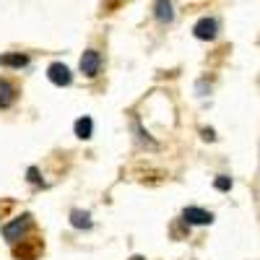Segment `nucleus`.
Returning a JSON list of instances; mask_svg holds the SVG:
<instances>
[{
  "instance_id": "1",
  "label": "nucleus",
  "mask_w": 260,
  "mask_h": 260,
  "mask_svg": "<svg viewBox=\"0 0 260 260\" xmlns=\"http://www.w3.org/2000/svg\"><path fill=\"white\" fill-rule=\"evenodd\" d=\"M29 226H31V216H18V219H13L11 224L3 226V234H6V240L16 242V240H21V237L26 234Z\"/></svg>"
},
{
  "instance_id": "2",
  "label": "nucleus",
  "mask_w": 260,
  "mask_h": 260,
  "mask_svg": "<svg viewBox=\"0 0 260 260\" xmlns=\"http://www.w3.org/2000/svg\"><path fill=\"white\" fill-rule=\"evenodd\" d=\"M182 219H185L187 224H195V226H206V224L213 221V213H211V211H203V208H198V206H187V208L182 211Z\"/></svg>"
},
{
  "instance_id": "3",
  "label": "nucleus",
  "mask_w": 260,
  "mask_h": 260,
  "mask_svg": "<svg viewBox=\"0 0 260 260\" xmlns=\"http://www.w3.org/2000/svg\"><path fill=\"white\" fill-rule=\"evenodd\" d=\"M99 65H102V57H99L96 50H86V52L81 55V73H83L86 78H94V76L99 73Z\"/></svg>"
},
{
  "instance_id": "4",
  "label": "nucleus",
  "mask_w": 260,
  "mask_h": 260,
  "mask_svg": "<svg viewBox=\"0 0 260 260\" xmlns=\"http://www.w3.org/2000/svg\"><path fill=\"white\" fill-rule=\"evenodd\" d=\"M47 78L55 83V86H68L73 81V73L68 71V65H62V62H52L50 68H47Z\"/></svg>"
},
{
  "instance_id": "5",
  "label": "nucleus",
  "mask_w": 260,
  "mask_h": 260,
  "mask_svg": "<svg viewBox=\"0 0 260 260\" xmlns=\"http://www.w3.org/2000/svg\"><path fill=\"white\" fill-rule=\"evenodd\" d=\"M216 21L213 18H201L198 24L192 26V34L198 37V39H203V42H211V39H216Z\"/></svg>"
},
{
  "instance_id": "6",
  "label": "nucleus",
  "mask_w": 260,
  "mask_h": 260,
  "mask_svg": "<svg viewBox=\"0 0 260 260\" xmlns=\"http://www.w3.org/2000/svg\"><path fill=\"white\" fill-rule=\"evenodd\" d=\"M13 102H16V89L6 78H0V110H8Z\"/></svg>"
},
{
  "instance_id": "7",
  "label": "nucleus",
  "mask_w": 260,
  "mask_h": 260,
  "mask_svg": "<svg viewBox=\"0 0 260 260\" xmlns=\"http://www.w3.org/2000/svg\"><path fill=\"white\" fill-rule=\"evenodd\" d=\"M73 130H76V136L78 138H91V133H94V122H91V117H78L76 120V125H73Z\"/></svg>"
},
{
  "instance_id": "8",
  "label": "nucleus",
  "mask_w": 260,
  "mask_h": 260,
  "mask_svg": "<svg viewBox=\"0 0 260 260\" xmlns=\"http://www.w3.org/2000/svg\"><path fill=\"white\" fill-rule=\"evenodd\" d=\"M156 18L161 21V24H169L172 18H175V13H172V3L169 0H156Z\"/></svg>"
},
{
  "instance_id": "9",
  "label": "nucleus",
  "mask_w": 260,
  "mask_h": 260,
  "mask_svg": "<svg viewBox=\"0 0 260 260\" xmlns=\"http://www.w3.org/2000/svg\"><path fill=\"white\" fill-rule=\"evenodd\" d=\"M71 224H73L76 229H89V226H91V216L86 213V211H73V213H71Z\"/></svg>"
},
{
  "instance_id": "10",
  "label": "nucleus",
  "mask_w": 260,
  "mask_h": 260,
  "mask_svg": "<svg viewBox=\"0 0 260 260\" xmlns=\"http://www.w3.org/2000/svg\"><path fill=\"white\" fill-rule=\"evenodd\" d=\"M29 62L26 55H0V65H11V68H24Z\"/></svg>"
},
{
  "instance_id": "11",
  "label": "nucleus",
  "mask_w": 260,
  "mask_h": 260,
  "mask_svg": "<svg viewBox=\"0 0 260 260\" xmlns=\"http://www.w3.org/2000/svg\"><path fill=\"white\" fill-rule=\"evenodd\" d=\"M216 190H232V180L229 177H216Z\"/></svg>"
},
{
  "instance_id": "12",
  "label": "nucleus",
  "mask_w": 260,
  "mask_h": 260,
  "mask_svg": "<svg viewBox=\"0 0 260 260\" xmlns=\"http://www.w3.org/2000/svg\"><path fill=\"white\" fill-rule=\"evenodd\" d=\"M29 180H31V182H39V177H37V169H34V167L29 169Z\"/></svg>"
},
{
  "instance_id": "13",
  "label": "nucleus",
  "mask_w": 260,
  "mask_h": 260,
  "mask_svg": "<svg viewBox=\"0 0 260 260\" xmlns=\"http://www.w3.org/2000/svg\"><path fill=\"white\" fill-rule=\"evenodd\" d=\"M203 138H206V141H213V138H216L213 130H203Z\"/></svg>"
},
{
  "instance_id": "14",
  "label": "nucleus",
  "mask_w": 260,
  "mask_h": 260,
  "mask_svg": "<svg viewBox=\"0 0 260 260\" xmlns=\"http://www.w3.org/2000/svg\"><path fill=\"white\" fill-rule=\"evenodd\" d=\"M133 260H143V257H133Z\"/></svg>"
}]
</instances>
